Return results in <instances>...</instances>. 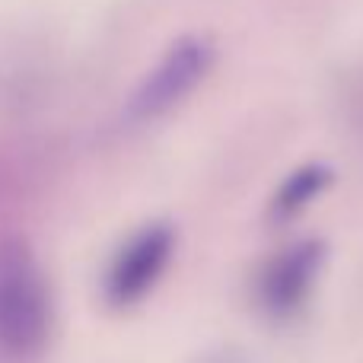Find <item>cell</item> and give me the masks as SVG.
Here are the masks:
<instances>
[{
    "mask_svg": "<svg viewBox=\"0 0 363 363\" xmlns=\"http://www.w3.org/2000/svg\"><path fill=\"white\" fill-rule=\"evenodd\" d=\"M51 296L45 274L23 239L0 242V357L26 360L45 347Z\"/></svg>",
    "mask_w": 363,
    "mask_h": 363,
    "instance_id": "obj_1",
    "label": "cell"
},
{
    "mask_svg": "<svg viewBox=\"0 0 363 363\" xmlns=\"http://www.w3.org/2000/svg\"><path fill=\"white\" fill-rule=\"evenodd\" d=\"M213 57H217V51H213L211 38L182 35L157 61V67L144 77V83L134 89L131 102H128V118L153 121L172 112L182 99H188L198 89V83L213 67Z\"/></svg>",
    "mask_w": 363,
    "mask_h": 363,
    "instance_id": "obj_2",
    "label": "cell"
},
{
    "mask_svg": "<svg viewBox=\"0 0 363 363\" xmlns=\"http://www.w3.org/2000/svg\"><path fill=\"white\" fill-rule=\"evenodd\" d=\"M325 264L322 239H300L287 249L274 252L255 277V300L264 315L287 319L309 300L315 277Z\"/></svg>",
    "mask_w": 363,
    "mask_h": 363,
    "instance_id": "obj_3",
    "label": "cell"
},
{
    "mask_svg": "<svg viewBox=\"0 0 363 363\" xmlns=\"http://www.w3.org/2000/svg\"><path fill=\"white\" fill-rule=\"evenodd\" d=\"M176 249V233L169 223H150L134 233L106 271V300L112 306H134L163 277Z\"/></svg>",
    "mask_w": 363,
    "mask_h": 363,
    "instance_id": "obj_4",
    "label": "cell"
},
{
    "mask_svg": "<svg viewBox=\"0 0 363 363\" xmlns=\"http://www.w3.org/2000/svg\"><path fill=\"white\" fill-rule=\"evenodd\" d=\"M332 185V169L325 163H306L281 182V188L274 191V201H271V217L274 220H290L309 207L315 198H319L325 188Z\"/></svg>",
    "mask_w": 363,
    "mask_h": 363,
    "instance_id": "obj_5",
    "label": "cell"
}]
</instances>
